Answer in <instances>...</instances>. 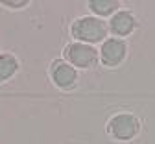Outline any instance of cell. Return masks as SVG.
I'll use <instances>...</instances> for the list:
<instances>
[{
    "label": "cell",
    "instance_id": "obj_2",
    "mask_svg": "<svg viewBox=\"0 0 155 144\" xmlns=\"http://www.w3.org/2000/svg\"><path fill=\"white\" fill-rule=\"evenodd\" d=\"M140 120L133 113H118L107 122V133L120 142H129L140 133Z\"/></svg>",
    "mask_w": 155,
    "mask_h": 144
},
{
    "label": "cell",
    "instance_id": "obj_9",
    "mask_svg": "<svg viewBox=\"0 0 155 144\" xmlns=\"http://www.w3.org/2000/svg\"><path fill=\"white\" fill-rule=\"evenodd\" d=\"M2 4H4V6H9V8H26L30 2H28V0H21V2H11V0H4Z\"/></svg>",
    "mask_w": 155,
    "mask_h": 144
},
{
    "label": "cell",
    "instance_id": "obj_5",
    "mask_svg": "<svg viewBox=\"0 0 155 144\" xmlns=\"http://www.w3.org/2000/svg\"><path fill=\"white\" fill-rule=\"evenodd\" d=\"M107 26H109V32L114 37L122 39V37H129L135 30H137L139 20H137V17H135L133 11H129V9H118L109 18Z\"/></svg>",
    "mask_w": 155,
    "mask_h": 144
},
{
    "label": "cell",
    "instance_id": "obj_1",
    "mask_svg": "<svg viewBox=\"0 0 155 144\" xmlns=\"http://www.w3.org/2000/svg\"><path fill=\"white\" fill-rule=\"evenodd\" d=\"M70 33L78 43H85V45H96V43H104L109 33V26L107 22H104L98 17H80L76 18L72 26H70Z\"/></svg>",
    "mask_w": 155,
    "mask_h": 144
},
{
    "label": "cell",
    "instance_id": "obj_3",
    "mask_svg": "<svg viewBox=\"0 0 155 144\" xmlns=\"http://www.w3.org/2000/svg\"><path fill=\"white\" fill-rule=\"evenodd\" d=\"M63 57L74 69H92L100 61V50L85 43H70L63 48Z\"/></svg>",
    "mask_w": 155,
    "mask_h": 144
},
{
    "label": "cell",
    "instance_id": "obj_7",
    "mask_svg": "<svg viewBox=\"0 0 155 144\" xmlns=\"http://www.w3.org/2000/svg\"><path fill=\"white\" fill-rule=\"evenodd\" d=\"M89 9L98 17H113L116 11H118L120 8V2L118 0H91V2H87Z\"/></svg>",
    "mask_w": 155,
    "mask_h": 144
},
{
    "label": "cell",
    "instance_id": "obj_8",
    "mask_svg": "<svg viewBox=\"0 0 155 144\" xmlns=\"http://www.w3.org/2000/svg\"><path fill=\"white\" fill-rule=\"evenodd\" d=\"M18 70V61L13 54H0V83L8 81Z\"/></svg>",
    "mask_w": 155,
    "mask_h": 144
},
{
    "label": "cell",
    "instance_id": "obj_6",
    "mask_svg": "<svg viewBox=\"0 0 155 144\" xmlns=\"http://www.w3.org/2000/svg\"><path fill=\"white\" fill-rule=\"evenodd\" d=\"M50 76L59 89H70L78 81V70L63 59H55L50 65Z\"/></svg>",
    "mask_w": 155,
    "mask_h": 144
},
{
    "label": "cell",
    "instance_id": "obj_4",
    "mask_svg": "<svg viewBox=\"0 0 155 144\" xmlns=\"http://www.w3.org/2000/svg\"><path fill=\"white\" fill-rule=\"evenodd\" d=\"M126 55H127V45H126L124 39L109 37L100 46V61H102L104 67L114 69V67L122 65Z\"/></svg>",
    "mask_w": 155,
    "mask_h": 144
}]
</instances>
